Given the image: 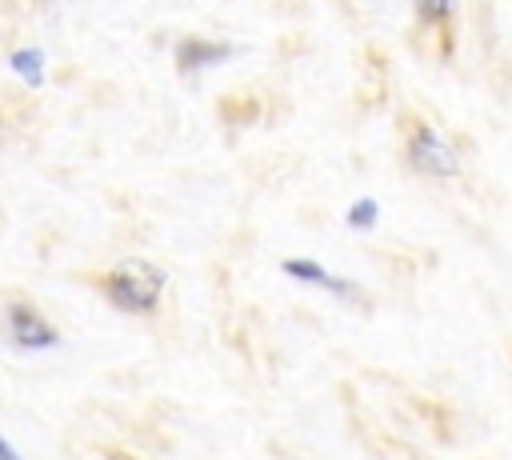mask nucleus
<instances>
[{
  "label": "nucleus",
  "mask_w": 512,
  "mask_h": 460,
  "mask_svg": "<svg viewBox=\"0 0 512 460\" xmlns=\"http://www.w3.org/2000/svg\"><path fill=\"white\" fill-rule=\"evenodd\" d=\"M160 288H164V272H156V268H148V264H136V260L124 264V268H116V272L104 280L108 300H112L116 308H124V312H152Z\"/></svg>",
  "instance_id": "obj_1"
},
{
  "label": "nucleus",
  "mask_w": 512,
  "mask_h": 460,
  "mask_svg": "<svg viewBox=\"0 0 512 460\" xmlns=\"http://www.w3.org/2000/svg\"><path fill=\"white\" fill-rule=\"evenodd\" d=\"M408 164L424 176H456L460 172V156L452 152V144L420 120L408 128Z\"/></svg>",
  "instance_id": "obj_2"
},
{
  "label": "nucleus",
  "mask_w": 512,
  "mask_h": 460,
  "mask_svg": "<svg viewBox=\"0 0 512 460\" xmlns=\"http://www.w3.org/2000/svg\"><path fill=\"white\" fill-rule=\"evenodd\" d=\"M232 56V44H216V40H200V36H184L176 44V68L188 76V72H200L208 64H220Z\"/></svg>",
  "instance_id": "obj_3"
},
{
  "label": "nucleus",
  "mask_w": 512,
  "mask_h": 460,
  "mask_svg": "<svg viewBox=\"0 0 512 460\" xmlns=\"http://www.w3.org/2000/svg\"><path fill=\"white\" fill-rule=\"evenodd\" d=\"M8 332L20 348H52L56 344V328L44 324L32 308H8Z\"/></svg>",
  "instance_id": "obj_4"
},
{
  "label": "nucleus",
  "mask_w": 512,
  "mask_h": 460,
  "mask_svg": "<svg viewBox=\"0 0 512 460\" xmlns=\"http://www.w3.org/2000/svg\"><path fill=\"white\" fill-rule=\"evenodd\" d=\"M280 268H284L288 276H296V280H304V284H320V288H328V292H336V296H356V288H352L348 280L332 276V272L320 268L316 260H284Z\"/></svg>",
  "instance_id": "obj_5"
},
{
  "label": "nucleus",
  "mask_w": 512,
  "mask_h": 460,
  "mask_svg": "<svg viewBox=\"0 0 512 460\" xmlns=\"http://www.w3.org/2000/svg\"><path fill=\"white\" fill-rule=\"evenodd\" d=\"M12 68H16V76L24 80V84H32V88H40V80H44V60H40V52H12Z\"/></svg>",
  "instance_id": "obj_6"
},
{
  "label": "nucleus",
  "mask_w": 512,
  "mask_h": 460,
  "mask_svg": "<svg viewBox=\"0 0 512 460\" xmlns=\"http://www.w3.org/2000/svg\"><path fill=\"white\" fill-rule=\"evenodd\" d=\"M376 216H380V204H376L372 196H360V200L348 208V216H344V220H348L352 228H372V224H376Z\"/></svg>",
  "instance_id": "obj_7"
},
{
  "label": "nucleus",
  "mask_w": 512,
  "mask_h": 460,
  "mask_svg": "<svg viewBox=\"0 0 512 460\" xmlns=\"http://www.w3.org/2000/svg\"><path fill=\"white\" fill-rule=\"evenodd\" d=\"M416 12L424 24H444L456 12V0H416Z\"/></svg>",
  "instance_id": "obj_8"
},
{
  "label": "nucleus",
  "mask_w": 512,
  "mask_h": 460,
  "mask_svg": "<svg viewBox=\"0 0 512 460\" xmlns=\"http://www.w3.org/2000/svg\"><path fill=\"white\" fill-rule=\"evenodd\" d=\"M0 460H20V456H16V452H12V444H8V440H4V436H0Z\"/></svg>",
  "instance_id": "obj_9"
}]
</instances>
